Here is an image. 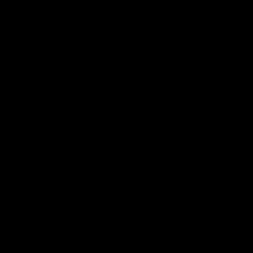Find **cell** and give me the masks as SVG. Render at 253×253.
<instances>
[]
</instances>
